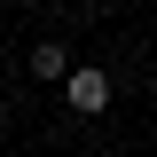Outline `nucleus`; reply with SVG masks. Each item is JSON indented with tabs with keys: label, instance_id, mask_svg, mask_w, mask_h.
Listing matches in <instances>:
<instances>
[{
	"label": "nucleus",
	"instance_id": "1",
	"mask_svg": "<svg viewBox=\"0 0 157 157\" xmlns=\"http://www.w3.org/2000/svg\"><path fill=\"white\" fill-rule=\"evenodd\" d=\"M63 94H71V110H110V71H94V63H78L71 78H63Z\"/></svg>",
	"mask_w": 157,
	"mask_h": 157
},
{
	"label": "nucleus",
	"instance_id": "2",
	"mask_svg": "<svg viewBox=\"0 0 157 157\" xmlns=\"http://www.w3.org/2000/svg\"><path fill=\"white\" fill-rule=\"evenodd\" d=\"M71 71H78V63L63 55L55 39H39V47H32V78H71Z\"/></svg>",
	"mask_w": 157,
	"mask_h": 157
}]
</instances>
